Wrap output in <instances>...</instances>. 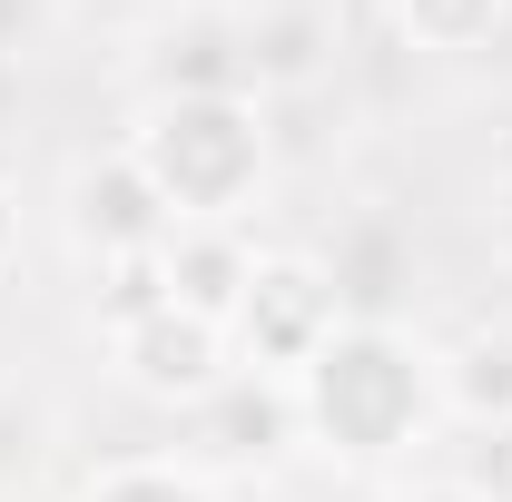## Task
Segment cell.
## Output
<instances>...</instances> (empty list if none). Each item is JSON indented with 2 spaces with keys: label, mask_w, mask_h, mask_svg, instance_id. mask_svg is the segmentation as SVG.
<instances>
[{
  "label": "cell",
  "mask_w": 512,
  "mask_h": 502,
  "mask_svg": "<svg viewBox=\"0 0 512 502\" xmlns=\"http://www.w3.org/2000/svg\"><path fill=\"white\" fill-rule=\"evenodd\" d=\"M394 502H473V493H463V483L444 473V483H414V493H394Z\"/></svg>",
  "instance_id": "cell-16"
},
{
  "label": "cell",
  "mask_w": 512,
  "mask_h": 502,
  "mask_svg": "<svg viewBox=\"0 0 512 502\" xmlns=\"http://www.w3.org/2000/svg\"><path fill=\"white\" fill-rule=\"evenodd\" d=\"M69 227H79V237L99 247V266H119V256L168 247V227H178V217L158 207V188H148V178L128 168V148H119V158H99V168H89V178L69 188Z\"/></svg>",
  "instance_id": "cell-5"
},
{
  "label": "cell",
  "mask_w": 512,
  "mask_h": 502,
  "mask_svg": "<svg viewBox=\"0 0 512 502\" xmlns=\"http://www.w3.org/2000/svg\"><path fill=\"white\" fill-rule=\"evenodd\" d=\"M0 50H20V0H0Z\"/></svg>",
  "instance_id": "cell-19"
},
{
  "label": "cell",
  "mask_w": 512,
  "mask_h": 502,
  "mask_svg": "<svg viewBox=\"0 0 512 502\" xmlns=\"http://www.w3.org/2000/svg\"><path fill=\"white\" fill-rule=\"evenodd\" d=\"M434 355L404 335V325H335L316 345V365L296 375V414H306V434L325 453H345V463H384V453H404V443L434 424Z\"/></svg>",
  "instance_id": "cell-1"
},
{
  "label": "cell",
  "mask_w": 512,
  "mask_h": 502,
  "mask_svg": "<svg viewBox=\"0 0 512 502\" xmlns=\"http://www.w3.org/2000/svg\"><path fill=\"white\" fill-rule=\"evenodd\" d=\"M79 502H217V483L178 453H119L79 483Z\"/></svg>",
  "instance_id": "cell-11"
},
{
  "label": "cell",
  "mask_w": 512,
  "mask_h": 502,
  "mask_svg": "<svg viewBox=\"0 0 512 502\" xmlns=\"http://www.w3.org/2000/svg\"><path fill=\"white\" fill-rule=\"evenodd\" d=\"M10 89H20V69H10V50H0V119H10Z\"/></svg>",
  "instance_id": "cell-20"
},
{
  "label": "cell",
  "mask_w": 512,
  "mask_h": 502,
  "mask_svg": "<svg viewBox=\"0 0 512 502\" xmlns=\"http://www.w3.org/2000/svg\"><path fill=\"white\" fill-rule=\"evenodd\" d=\"M453 483L473 502H512V424H483V434L463 443V463H453Z\"/></svg>",
  "instance_id": "cell-15"
},
{
  "label": "cell",
  "mask_w": 512,
  "mask_h": 502,
  "mask_svg": "<svg viewBox=\"0 0 512 502\" xmlns=\"http://www.w3.org/2000/svg\"><path fill=\"white\" fill-rule=\"evenodd\" d=\"M493 247H503V256H512V188H503V197H493Z\"/></svg>",
  "instance_id": "cell-18"
},
{
  "label": "cell",
  "mask_w": 512,
  "mask_h": 502,
  "mask_svg": "<svg viewBox=\"0 0 512 502\" xmlns=\"http://www.w3.org/2000/svg\"><path fill=\"white\" fill-rule=\"evenodd\" d=\"M247 89H306L325 69V50H335V10L325 0H286V10H266V20H247Z\"/></svg>",
  "instance_id": "cell-9"
},
{
  "label": "cell",
  "mask_w": 512,
  "mask_h": 502,
  "mask_svg": "<svg viewBox=\"0 0 512 502\" xmlns=\"http://www.w3.org/2000/svg\"><path fill=\"white\" fill-rule=\"evenodd\" d=\"M158 266H168V306L207 315V325H227L237 296H247V276H256V256H247L237 227H168Z\"/></svg>",
  "instance_id": "cell-7"
},
{
  "label": "cell",
  "mask_w": 512,
  "mask_h": 502,
  "mask_svg": "<svg viewBox=\"0 0 512 502\" xmlns=\"http://www.w3.org/2000/svg\"><path fill=\"white\" fill-rule=\"evenodd\" d=\"M306 414H296V384L286 375H227L207 404H197V434L217 443L227 463H266V453H286Z\"/></svg>",
  "instance_id": "cell-6"
},
{
  "label": "cell",
  "mask_w": 512,
  "mask_h": 502,
  "mask_svg": "<svg viewBox=\"0 0 512 502\" xmlns=\"http://www.w3.org/2000/svg\"><path fill=\"white\" fill-rule=\"evenodd\" d=\"M345 325V306H335V286H325L316 256H256L247 296H237V315H227V335L247 345L256 375H306L316 365V345Z\"/></svg>",
  "instance_id": "cell-3"
},
{
  "label": "cell",
  "mask_w": 512,
  "mask_h": 502,
  "mask_svg": "<svg viewBox=\"0 0 512 502\" xmlns=\"http://www.w3.org/2000/svg\"><path fill=\"white\" fill-rule=\"evenodd\" d=\"M128 168L178 227H237V207L266 178V119L247 89H168L128 128Z\"/></svg>",
  "instance_id": "cell-2"
},
{
  "label": "cell",
  "mask_w": 512,
  "mask_h": 502,
  "mask_svg": "<svg viewBox=\"0 0 512 502\" xmlns=\"http://www.w3.org/2000/svg\"><path fill=\"white\" fill-rule=\"evenodd\" d=\"M404 276H414V256H404V227L394 217H355L335 237V256H325V286H335V306L355 315V325H394Z\"/></svg>",
  "instance_id": "cell-8"
},
{
  "label": "cell",
  "mask_w": 512,
  "mask_h": 502,
  "mask_svg": "<svg viewBox=\"0 0 512 502\" xmlns=\"http://www.w3.org/2000/svg\"><path fill=\"white\" fill-rule=\"evenodd\" d=\"M109 355H119V375L138 384L148 404L197 414V404L227 384V325H207V315H188V306H158L148 325L109 335Z\"/></svg>",
  "instance_id": "cell-4"
},
{
  "label": "cell",
  "mask_w": 512,
  "mask_h": 502,
  "mask_svg": "<svg viewBox=\"0 0 512 502\" xmlns=\"http://www.w3.org/2000/svg\"><path fill=\"white\" fill-rule=\"evenodd\" d=\"M394 20H404V40H414V50L463 60V50H483V40L503 30V0H394Z\"/></svg>",
  "instance_id": "cell-12"
},
{
  "label": "cell",
  "mask_w": 512,
  "mask_h": 502,
  "mask_svg": "<svg viewBox=\"0 0 512 502\" xmlns=\"http://www.w3.org/2000/svg\"><path fill=\"white\" fill-rule=\"evenodd\" d=\"M40 453H50V414L0 384V493H20V483L40 473Z\"/></svg>",
  "instance_id": "cell-14"
},
{
  "label": "cell",
  "mask_w": 512,
  "mask_h": 502,
  "mask_svg": "<svg viewBox=\"0 0 512 502\" xmlns=\"http://www.w3.org/2000/svg\"><path fill=\"white\" fill-rule=\"evenodd\" d=\"M10 247H20V207H10V188H0V266H10Z\"/></svg>",
  "instance_id": "cell-17"
},
{
  "label": "cell",
  "mask_w": 512,
  "mask_h": 502,
  "mask_svg": "<svg viewBox=\"0 0 512 502\" xmlns=\"http://www.w3.org/2000/svg\"><path fill=\"white\" fill-rule=\"evenodd\" d=\"M158 306H168V266H158V247H148V256H119L109 286H99V325L128 335V325H148Z\"/></svg>",
  "instance_id": "cell-13"
},
{
  "label": "cell",
  "mask_w": 512,
  "mask_h": 502,
  "mask_svg": "<svg viewBox=\"0 0 512 502\" xmlns=\"http://www.w3.org/2000/svg\"><path fill=\"white\" fill-rule=\"evenodd\" d=\"M434 394L483 434V424H512V335H463L444 365H434Z\"/></svg>",
  "instance_id": "cell-10"
}]
</instances>
